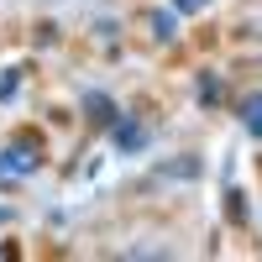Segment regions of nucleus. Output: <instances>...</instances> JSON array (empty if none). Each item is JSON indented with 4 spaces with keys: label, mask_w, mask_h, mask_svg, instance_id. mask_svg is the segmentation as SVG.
Returning a JSON list of instances; mask_svg holds the SVG:
<instances>
[{
    "label": "nucleus",
    "mask_w": 262,
    "mask_h": 262,
    "mask_svg": "<svg viewBox=\"0 0 262 262\" xmlns=\"http://www.w3.org/2000/svg\"><path fill=\"white\" fill-rule=\"evenodd\" d=\"M37 168H42V147L32 137H21V142H11L6 152H0V173H11V179H27V173H37Z\"/></svg>",
    "instance_id": "obj_1"
},
{
    "label": "nucleus",
    "mask_w": 262,
    "mask_h": 262,
    "mask_svg": "<svg viewBox=\"0 0 262 262\" xmlns=\"http://www.w3.org/2000/svg\"><path fill=\"white\" fill-rule=\"evenodd\" d=\"M111 142H116L121 152H142V147H147V126H142L137 116H116V121H111Z\"/></svg>",
    "instance_id": "obj_2"
},
{
    "label": "nucleus",
    "mask_w": 262,
    "mask_h": 262,
    "mask_svg": "<svg viewBox=\"0 0 262 262\" xmlns=\"http://www.w3.org/2000/svg\"><path fill=\"white\" fill-rule=\"evenodd\" d=\"M84 111H90V121H100V126H111L121 111L111 105V95H100V90H84Z\"/></svg>",
    "instance_id": "obj_3"
},
{
    "label": "nucleus",
    "mask_w": 262,
    "mask_h": 262,
    "mask_svg": "<svg viewBox=\"0 0 262 262\" xmlns=\"http://www.w3.org/2000/svg\"><path fill=\"white\" fill-rule=\"evenodd\" d=\"M173 32H179V21H173V11H147V37H152V42H168Z\"/></svg>",
    "instance_id": "obj_4"
},
{
    "label": "nucleus",
    "mask_w": 262,
    "mask_h": 262,
    "mask_svg": "<svg viewBox=\"0 0 262 262\" xmlns=\"http://www.w3.org/2000/svg\"><path fill=\"white\" fill-rule=\"evenodd\" d=\"M242 126L252 131V137H262V95H252V100L242 105Z\"/></svg>",
    "instance_id": "obj_5"
},
{
    "label": "nucleus",
    "mask_w": 262,
    "mask_h": 262,
    "mask_svg": "<svg viewBox=\"0 0 262 262\" xmlns=\"http://www.w3.org/2000/svg\"><path fill=\"white\" fill-rule=\"evenodd\" d=\"M200 100H205V105L221 100V79H210V74H205V79H200Z\"/></svg>",
    "instance_id": "obj_6"
},
{
    "label": "nucleus",
    "mask_w": 262,
    "mask_h": 262,
    "mask_svg": "<svg viewBox=\"0 0 262 262\" xmlns=\"http://www.w3.org/2000/svg\"><path fill=\"white\" fill-rule=\"evenodd\" d=\"M173 11L179 16H200V11H210V0H173Z\"/></svg>",
    "instance_id": "obj_7"
},
{
    "label": "nucleus",
    "mask_w": 262,
    "mask_h": 262,
    "mask_svg": "<svg viewBox=\"0 0 262 262\" xmlns=\"http://www.w3.org/2000/svg\"><path fill=\"white\" fill-rule=\"evenodd\" d=\"M16 95V74H6V79H0V100H11Z\"/></svg>",
    "instance_id": "obj_8"
},
{
    "label": "nucleus",
    "mask_w": 262,
    "mask_h": 262,
    "mask_svg": "<svg viewBox=\"0 0 262 262\" xmlns=\"http://www.w3.org/2000/svg\"><path fill=\"white\" fill-rule=\"evenodd\" d=\"M6 221H11V210H6V205H0V226H6Z\"/></svg>",
    "instance_id": "obj_9"
},
{
    "label": "nucleus",
    "mask_w": 262,
    "mask_h": 262,
    "mask_svg": "<svg viewBox=\"0 0 262 262\" xmlns=\"http://www.w3.org/2000/svg\"><path fill=\"white\" fill-rule=\"evenodd\" d=\"M0 257H6V247H0Z\"/></svg>",
    "instance_id": "obj_10"
}]
</instances>
